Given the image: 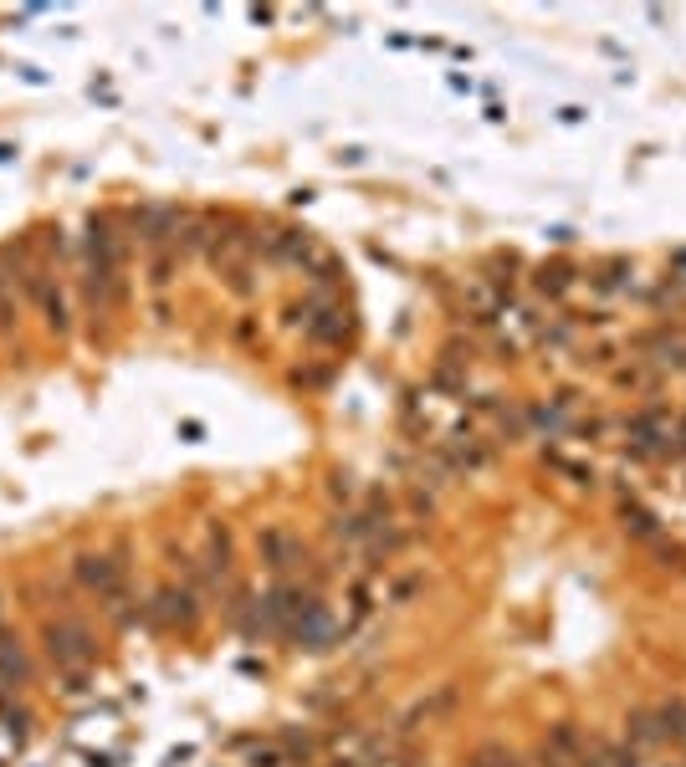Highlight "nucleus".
I'll use <instances>...</instances> for the list:
<instances>
[{"instance_id":"10","label":"nucleus","mask_w":686,"mask_h":767,"mask_svg":"<svg viewBox=\"0 0 686 767\" xmlns=\"http://www.w3.org/2000/svg\"><path fill=\"white\" fill-rule=\"evenodd\" d=\"M569 287V272H564V266H543V272H538V292H553V297H559Z\"/></svg>"},{"instance_id":"13","label":"nucleus","mask_w":686,"mask_h":767,"mask_svg":"<svg viewBox=\"0 0 686 767\" xmlns=\"http://www.w3.org/2000/svg\"><path fill=\"white\" fill-rule=\"evenodd\" d=\"M16 318H11V292H6V277H0V333H6Z\"/></svg>"},{"instance_id":"6","label":"nucleus","mask_w":686,"mask_h":767,"mask_svg":"<svg viewBox=\"0 0 686 767\" xmlns=\"http://www.w3.org/2000/svg\"><path fill=\"white\" fill-rule=\"evenodd\" d=\"M0 675H6L11 686H26V681H31V665H26L21 645H11L6 635H0Z\"/></svg>"},{"instance_id":"3","label":"nucleus","mask_w":686,"mask_h":767,"mask_svg":"<svg viewBox=\"0 0 686 767\" xmlns=\"http://www.w3.org/2000/svg\"><path fill=\"white\" fill-rule=\"evenodd\" d=\"M72 568H77V583H82V589L98 594L103 609L118 614V604H123V568H118L113 558H103V553H82Z\"/></svg>"},{"instance_id":"2","label":"nucleus","mask_w":686,"mask_h":767,"mask_svg":"<svg viewBox=\"0 0 686 767\" xmlns=\"http://www.w3.org/2000/svg\"><path fill=\"white\" fill-rule=\"evenodd\" d=\"M93 629L82 624V619H57L47 624V655L62 665V670H77V665H88L93 660Z\"/></svg>"},{"instance_id":"9","label":"nucleus","mask_w":686,"mask_h":767,"mask_svg":"<svg viewBox=\"0 0 686 767\" xmlns=\"http://www.w3.org/2000/svg\"><path fill=\"white\" fill-rule=\"evenodd\" d=\"M656 721H661V737H686V706H681V701L661 706Z\"/></svg>"},{"instance_id":"11","label":"nucleus","mask_w":686,"mask_h":767,"mask_svg":"<svg viewBox=\"0 0 686 767\" xmlns=\"http://www.w3.org/2000/svg\"><path fill=\"white\" fill-rule=\"evenodd\" d=\"M471 767H518V757L502 752V747H482L477 757H471Z\"/></svg>"},{"instance_id":"12","label":"nucleus","mask_w":686,"mask_h":767,"mask_svg":"<svg viewBox=\"0 0 686 767\" xmlns=\"http://www.w3.org/2000/svg\"><path fill=\"white\" fill-rule=\"evenodd\" d=\"M625 527H630V532H640V537H651V532H656V522H651L646 512H630V517H625Z\"/></svg>"},{"instance_id":"14","label":"nucleus","mask_w":686,"mask_h":767,"mask_svg":"<svg viewBox=\"0 0 686 767\" xmlns=\"http://www.w3.org/2000/svg\"><path fill=\"white\" fill-rule=\"evenodd\" d=\"M0 635H6V599H0Z\"/></svg>"},{"instance_id":"5","label":"nucleus","mask_w":686,"mask_h":767,"mask_svg":"<svg viewBox=\"0 0 686 767\" xmlns=\"http://www.w3.org/2000/svg\"><path fill=\"white\" fill-rule=\"evenodd\" d=\"M262 558H267V568H292V558H297V543L282 532V527H272V532H262Z\"/></svg>"},{"instance_id":"4","label":"nucleus","mask_w":686,"mask_h":767,"mask_svg":"<svg viewBox=\"0 0 686 767\" xmlns=\"http://www.w3.org/2000/svg\"><path fill=\"white\" fill-rule=\"evenodd\" d=\"M154 614L169 619V624H195L200 609H195V594H190V589H164L159 604H154Z\"/></svg>"},{"instance_id":"8","label":"nucleus","mask_w":686,"mask_h":767,"mask_svg":"<svg viewBox=\"0 0 686 767\" xmlns=\"http://www.w3.org/2000/svg\"><path fill=\"white\" fill-rule=\"evenodd\" d=\"M656 737H661V721H656L651 711H635V716H630V742H635V747H651Z\"/></svg>"},{"instance_id":"1","label":"nucleus","mask_w":686,"mask_h":767,"mask_svg":"<svg viewBox=\"0 0 686 767\" xmlns=\"http://www.w3.org/2000/svg\"><path fill=\"white\" fill-rule=\"evenodd\" d=\"M113 292H118V251H113L108 225L93 220V231H88V307L108 312Z\"/></svg>"},{"instance_id":"7","label":"nucleus","mask_w":686,"mask_h":767,"mask_svg":"<svg viewBox=\"0 0 686 767\" xmlns=\"http://www.w3.org/2000/svg\"><path fill=\"white\" fill-rule=\"evenodd\" d=\"M308 333H313L318 343H338L343 333H349V323H343L338 307H328V312H318V323H308Z\"/></svg>"}]
</instances>
